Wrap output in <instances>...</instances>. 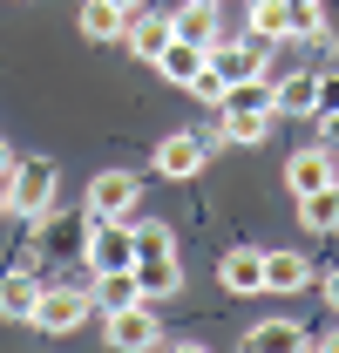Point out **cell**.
Wrapping results in <instances>:
<instances>
[{"instance_id": "6da1fadb", "label": "cell", "mask_w": 339, "mask_h": 353, "mask_svg": "<svg viewBox=\"0 0 339 353\" xmlns=\"http://www.w3.org/2000/svg\"><path fill=\"white\" fill-rule=\"evenodd\" d=\"M88 312H95V292L88 279H41V299H34V333H82Z\"/></svg>"}, {"instance_id": "7a4b0ae2", "label": "cell", "mask_w": 339, "mask_h": 353, "mask_svg": "<svg viewBox=\"0 0 339 353\" xmlns=\"http://www.w3.org/2000/svg\"><path fill=\"white\" fill-rule=\"evenodd\" d=\"M54 197H61V170H54V157H21L14 176H7V211L28 224H41L54 211Z\"/></svg>"}, {"instance_id": "3957f363", "label": "cell", "mask_w": 339, "mask_h": 353, "mask_svg": "<svg viewBox=\"0 0 339 353\" xmlns=\"http://www.w3.org/2000/svg\"><path fill=\"white\" fill-rule=\"evenodd\" d=\"M82 259H88V272H129L136 265V224L129 218H82Z\"/></svg>"}, {"instance_id": "277c9868", "label": "cell", "mask_w": 339, "mask_h": 353, "mask_svg": "<svg viewBox=\"0 0 339 353\" xmlns=\"http://www.w3.org/2000/svg\"><path fill=\"white\" fill-rule=\"evenodd\" d=\"M102 340H109L116 353H150V347H163V326H156L150 299H136V306L102 312Z\"/></svg>"}, {"instance_id": "5b68a950", "label": "cell", "mask_w": 339, "mask_h": 353, "mask_svg": "<svg viewBox=\"0 0 339 353\" xmlns=\"http://www.w3.org/2000/svg\"><path fill=\"white\" fill-rule=\"evenodd\" d=\"M82 204H88V218H136L143 183H136V170H95Z\"/></svg>"}, {"instance_id": "8992f818", "label": "cell", "mask_w": 339, "mask_h": 353, "mask_svg": "<svg viewBox=\"0 0 339 353\" xmlns=\"http://www.w3.org/2000/svg\"><path fill=\"white\" fill-rule=\"evenodd\" d=\"M204 157H211V136H197V130H170L163 143H156V157H150V170L183 183V176L204 170Z\"/></svg>"}, {"instance_id": "52a82bcc", "label": "cell", "mask_w": 339, "mask_h": 353, "mask_svg": "<svg viewBox=\"0 0 339 353\" xmlns=\"http://www.w3.org/2000/svg\"><path fill=\"white\" fill-rule=\"evenodd\" d=\"M326 183H339V150L312 143V150H292V157H285V190H292V197H312V190H326Z\"/></svg>"}, {"instance_id": "ba28073f", "label": "cell", "mask_w": 339, "mask_h": 353, "mask_svg": "<svg viewBox=\"0 0 339 353\" xmlns=\"http://www.w3.org/2000/svg\"><path fill=\"white\" fill-rule=\"evenodd\" d=\"M123 41H129V54H136V61H156V54L176 41V21H170V14H156V7H143V14H129Z\"/></svg>"}, {"instance_id": "9c48e42d", "label": "cell", "mask_w": 339, "mask_h": 353, "mask_svg": "<svg viewBox=\"0 0 339 353\" xmlns=\"http://www.w3.org/2000/svg\"><path fill=\"white\" fill-rule=\"evenodd\" d=\"M211 68H217V82L231 88V82H251V75H265V41H217L211 48Z\"/></svg>"}, {"instance_id": "30bf717a", "label": "cell", "mask_w": 339, "mask_h": 353, "mask_svg": "<svg viewBox=\"0 0 339 353\" xmlns=\"http://www.w3.org/2000/svg\"><path fill=\"white\" fill-rule=\"evenodd\" d=\"M278 123V109H217V143H238V150H258Z\"/></svg>"}, {"instance_id": "8fae6325", "label": "cell", "mask_w": 339, "mask_h": 353, "mask_svg": "<svg viewBox=\"0 0 339 353\" xmlns=\"http://www.w3.org/2000/svg\"><path fill=\"white\" fill-rule=\"evenodd\" d=\"M170 21H176V41H197V48H217V41H224L217 0H183V7H170Z\"/></svg>"}, {"instance_id": "7c38bea8", "label": "cell", "mask_w": 339, "mask_h": 353, "mask_svg": "<svg viewBox=\"0 0 339 353\" xmlns=\"http://www.w3.org/2000/svg\"><path fill=\"white\" fill-rule=\"evenodd\" d=\"M217 279H224V292H238V299L265 292V252H258V245H238V252H224Z\"/></svg>"}, {"instance_id": "4fadbf2b", "label": "cell", "mask_w": 339, "mask_h": 353, "mask_svg": "<svg viewBox=\"0 0 339 353\" xmlns=\"http://www.w3.org/2000/svg\"><path fill=\"white\" fill-rule=\"evenodd\" d=\"M204 61H211V48H197V41H170L150 68L163 75V82H176V88H190L197 75H204Z\"/></svg>"}, {"instance_id": "5bb4252c", "label": "cell", "mask_w": 339, "mask_h": 353, "mask_svg": "<svg viewBox=\"0 0 339 353\" xmlns=\"http://www.w3.org/2000/svg\"><path fill=\"white\" fill-rule=\"evenodd\" d=\"M319 272L305 252H265V292H305Z\"/></svg>"}, {"instance_id": "9a60e30c", "label": "cell", "mask_w": 339, "mask_h": 353, "mask_svg": "<svg viewBox=\"0 0 339 353\" xmlns=\"http://www.w3.org/2000/svg\"><path fill=\"white\" fill-rule=\"evenodd\" d=\"M34 299H41V279L21 272V265H7L0 272V319H34Z\"/></svg>"}, {"instance_id": "2e32d148", "label": "cell", "mask_w": 339, "mask_h": 353, "mask_svg": "<svg viewBox=\"0 0 339 353\" xmlns=\"http://www.w3.org/2000/svg\"><path fill=\"white\" fill-rule=\"evenodd\" d=\"M251 41H292V0H245Z\"/></svg>"}, {"instance_id": "e0dca14e", "label": "cell", "mask_w": 339, "mask_h": 353, "mask_svg": "<svg viewBox=\"0 0 339 353\" xmlns=\"http://www.w3.org/2000/svg\"><path fill=\"white\" fill-rule=\"evenodd\" d=\"M271 109H278V116H319V75H312V68L285 75V82L271 88Z\"/></svg>"}, {"instance_id": "ac0fdd59", "label": "cell", "mask_w": 339, "mask_h": 353, "mask_svg": "<svg viewBox=\"0 0 339 353\" xmlns=\"http://www.w3.org/2000/svg\"><path fill=\"white\" fill-rule=\"evenodd\" d=\"M129 272H136V285H143V299H170V292L183 285V265H176V252H163V259H136Z\"/></svg>"}, {"instance_id": "d6986e66", "label": "cell", "mask_w": 339, "mask_h": 353, "mask_svg": "<svg viewBox=\"0 0 339 353\" xmlns=\"http://www.w3.org/2000/svg\"><path fill=\"white\" fill-rule=\"evenodd\" d=\"M312 333L298 326V319H258L251 333H245V347L251 353H292V347H305Z\"/></svg>"}, {"instance_id": "ffe728a7", "label": "cell", "mask_w": 339, "mask_h": 353, "mask_svg": "<svg viewBox=\"0 0 339 353\" xmlns=\"http://www.w3.org/2000/svg\"><path fill=\"white\" fill-rule=\"evenodd\" d=\"M88 292H95V312H116V306H136L143 299L136 272H88Z\"/></svg>"}, {"instance_id": "44dd1931", "label": "cell", "mask_w": 339, "mask_h": 353, "mask_svg": "<svg viewBox=\"0 0 339 353\" xmlns=\"http://www.w3.org/2000/svg\"><path fill=\"white\" fill-rule=\"evenodd\" d=\"M129 28V7H116V0H82V34L88 41H123Z\"/></svg>"}, {"instance_id": "7402d4cb", "label": "cell", "mask_w": 339, "mask_h": 353, "mask_svg": "<svg viewBox=\"0 0 339 353\" xmlns=\"http://www.w3.org/2000/svg\"><path fill=\"white\" fill-rule=\"evenodd\" d=\"M298 224H305V231H339V183L298 197Z\"/></svg>"}, {"instance_id": "603a6c76", "label": "cell", "mask_w": 339, "mask_h": 353, "mask_svg": "<svg viewBox=\"0 0 339 353\" xmlns=\"http://www.w3.org/2000/svg\"><path fill=\"white\" fill-rule=\"evenodd\" d=\"M136 224V259H163V252H176V238H170L163 218H129Z\"/></svg>"}, {"instance_id": "cb8c5ba5", "label": "cell", "mask_w": 339, "mask_h": 353, "mask_svg": "<svg viewBox=\"0 0 339 353\" xmlns=\"http://www.w3.org/2000/svg\"><path fill=\"white\" fill-rule=\"evenodd\" d=\"M190 95H197V102H211V109H224V82H217V68H211V61H204V75L190 82Z\"/></svg>"}, {"instance_id": "d4e9b609", "label": "cell", "mask_w": 339, "mask_h": 353, "mask_svg": "<svg viewBox=\"0 0 339 353\" xmlns=\"http://www.w3.org/2000/svg\"><path fill=\"white\" fill-rule=\"evenodd\" d=\"M326 109H339V75H319V116Z\"/></svg>"}, {"instance_id": "484cf974", "label": "cell", "mask_w": 339, "mask_h": 353, "mask_svg": "<svg viewBox=\"0 0 339 353\" xmlns=\"http://www.w3.org/2000/svg\"><path fill=\"white\" fill-rule=\"evenodd\" d=\"M319 292H326V306L339 312V265H333V272H326V279H319Z\"/></svg>"}, {"instance_id": "4316f807", "label": "cell", "mask_w": 339, "mask_h": 353, "mask_svg": "<svg viewBox=\"0 0 339 353\" xmlns=\"http://www.w3.org/2000/svg\"><path fill=\"white\" fill-rule=\"evenodd\" d=\"M14 163H21V157H14V150H7V136H0V176H14Z\"/></svg>"}, {"instance_id": "83f0119b", "label": "cell", "mask_w": 339, "mask_h": 353, "mask_svg": "<svg viewBox=\"0 0 339 353\" xmlns=\"http://www.w3.org/2000/svg\"><path fill=\"white\" fill-rule=\"evenodd\" d=\"M305 347H333V353H339V326H333V333H312Z\"/></svg>"}, {"instance_id": "f1b7e54d", "label": "cell", "mask_w": 339, "mask_h": 353, "mask_svg": "<svg viewBox=\"0 0 339 353\" xmlns=\"http://www.w3.org/2000/svg\"><path fill=\"white\" fill-rule=\"evenodd\" d=\"M116 7H129V14H143V0H116Z\"/></svg>"}, {"instance_id": "f546056e", "label": "cell", "mask_w": 339, "mask_h": 353, "mask_svg": "<svg viewBox=\"0 0 339 353\" xmlns=\"http://www.w3.org/2000/svg\"><path fill=\"white\" fill-rule=\"evenodd\" d=\"M0 211H7V176H0Z\"/></svg>"}]
</instances>
